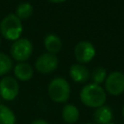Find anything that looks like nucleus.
Listing matches in <instances>:
<instances>
[{
	"mask_svg": "<svg viewBox=\"0 0 124 124\" xmlns=\"http://www.w3.org/2000/svg\"><path fill=\"white\" fill-rule=\"evenodd\" d=\"M122 116L124 118V105H123V108H122Z\"/></svg>",
	"mask_w": 124,
	"mask_h": 124,
	"instance_id": "aec40b11",
	"label": "nucleus"
},
{
	"mask_svg": "<svg viewBox=\"0 0 124 124\" xmlns=\"http://www.w3.org/2000/svg\"><path fill=\"white\" fill-rule=\"evenodd\" d=\"M70 77L75 82L82 83L88 80L89 71L82 64H74L70 68Z\"/></svg>",
	"mask_w": 124,
	"mask_h": 124,
	"instance_id": "9d476101",
	"label": "nucleus"
},
{
	"mask_svg": "<svg viewBox=\"0 0 124 124\" xmlns=\"http://www.w3.org/2000/svg\"><path fill=\"white\" fill-rule=\"evenodd\" d=\"M108 124H115V123H113V122H109V123H108Z\"/></svg>",
	"mask_w": 124,
	"mask_h": 124,
	"instance_id": "412c9836",
	"label": "nucleus"
},
{
	"mask_svg": "<svg viewBox=\"0 0 124 124\" xmlns=\"http://www.w3.org/2000/svg\"><path fill=\"white\" fill-rule=\"evenodd\" d=\"M33 15V7L29 3H21L17 6L16 16L19 19H27Z\"/></svg>",
	"mask_w": 124,
	"mask_h": 124,
	"instance_id": "2eb2a0df",
	"label": "nucleus"
},
{
	"mask_svg": "<svg viewBox=\"0 0 124 124\" xmlns=\"http://www.w3.org/2000/svg\"><path fill=\"white\" fill-rule=\"evenodd\" d=\"M19 92V85L16 78L4 77L0 80V95L6 101H13Z\"/></svg>",
	"mask_w": 124,
	"mask_h": 124,
	"instance_id": "423d86ee",
	"label": "nucleus"
},
{
	"mask_svg": "<svg viewBox=\"0 0 124 124\" xmlns=\"http://www.w3.org/2000/svg\"><path fill=\"white\" fill-rule=\"evenodd\" d=\"M95 124H108L113 119V110L109 106L103 105L96 108L93 114Z\"/></svg>",
	"mask_w": 124,
	"mask_h": 124,
	"instance_id": "1a4fd4ad",
	"label": "nucleus"
},
{
	"mask_svg": "<svg viewBox=\"0 0 124 124\" xmlns=\"http://www.w3.org/2000/svg\"><path fill=\"white\" fill-rule=\"evenodd\" d=\"M14 73H15V76L16 77V78L21 81H27V80L31 79V78L33 77L32 67L29 64L24 63V62L17 63L14 68Z\"/></svg>",
	"mask_w": 124,
	"mask_h": 124,
	"instance_id": "9b49d317",
	"label": "nucleus"
},
{
	"mask_svg": "<svg viewBox=\"0 0 124 124\" xmlns=\"http://www.w3.org/2000/svg\"><path fill=\"white\" fill-rule=\"evenodd\" d=\"M0 124H16L14 111L5 105H0Z\"/></svg>",
	"mask_w": 124,
	"mask_h": 124,
	"instance_id": "4468645a",
	"label": "nucleus"
},
{
	"mask_svg": "<svg viewBox=\"0 0 124 124\" xmlns=\"http://www.w3.org/2000/svg\"><path fill=\"white\" fill-rule=\"evenodd\" d=\"M74 53H75L76 59L80 64H85L90 62L94 58L96 54V50L94 46L91 43L87 41H82V42H79L75 46Z\"/></svg>",
	"mask_w": 124,
	"mask_h": 124,
	"instance_id": "6e6552de",
	"label": "nucleus"
},
{
	"mask_svg": "<svg viewBox=\"0 0 124 124\" xmlns=\"http://www.w3.org/2000/svg\"><path fill=\"white\" fill-rule=\"evenodd\" d=\"M47 92L52 101L56 103H65L69 100L71 89L68 81L61 77H58L49 82Z\"/></svg>",
	"mask_w": 124,
	"mask_h": 124,
	"instance_id": "f03ea898",
	"label": "nucleus"
},
{
	"mask_svg": "<svg viewBox=\"0 0 124 124\" xmlns=\"http://www.w3.org/2000/svg\"><path fill=\"white\" fill-rule=\"evenodd\" d=\"M91 78L93 80V83L95 84H100L102 82H104L107 78V71L105 68L103 67H97L93 70L92 75H91Z\"/></svg>",
	"mask_w": 124,
	"mask_h": 124,
	"instance_id": "f3484780",
	"label": "nucleus"
},
{
	"mask_svg": "<svg viewBox=\"0 0 124 124\" xmlns=\"http://www.w3.org/2000/svg\"><path fill=\"white\" fill-rule=\"evenodd\" d=\"M62 118L68 124L76 123L79 118L78 108L72 104L65 105L62 108Z\"/></svg>",
	"mask_w": 124,
	"mask_h": 124,
	"instance_id": "f8f14e48",
	"label": "nucleus"
},
{
	"mask_svg": "<svg viewBox=\"0 0 124 124\" xmlns=\"http://www.w3.org/2000/svg\"><path fill=\"white\" fill-rule=\"evenodd\" d=\"M0 31L5 39L16 41L19 39L22 32V24L20 19L16 15H8L0 23Z\"/></svg>",
	"mask_w": 124,
	"mask_h": 124,
	"instance_id": "7ed1b4c3",
	"label": "nucleus"
},
{
	"mask_svg": "<svg viewBox=\"0 0 124 124\" xmlns=\"http://www.w3.org/2000/svg\"><path fill=\"white\" fill-rule=\"evenodd\" d=\"M13 67L12 59L5 53L0 52V77L8 74Z\"/></svg>",
	"mask_w": 124,
	"mask_h": 124,
	"instance_id": "dca6fc26",
	"label": "nucleus"
},
{
	"mask_svg": "<svg viewBox=\"0 0 124 124\" xmlns=\"http://www.w3.org/2000/svg\"><path fill=\"white\" fill-rule=\"evenodd\" d=\"M30 124H49V123L44 119H36V120L32 121Z\"/></svg>",
	"mask_w": 124,
	"mask_h": 124,
	"instance_id": "a211bd4d",
	"label": "nucleus"
},
{
	"mask_svg": "<svg viewBox=\"0 0 124 124\" xmlns=\"http://www.w3.org/2000/svg\"><path fill=\"white\" fill-rule=\"evenodd\" d=\"M49 2H52V3H62L64 2L65 0H48Z\"/></svg>",
	"mask_w": 124,
	"mask_h": 124,
	"instance_id": "6ab92c4d",
	"label": "nucleus"
},
{
	"mask_svg": "<svg viewBox=\"0 0 124 124\" xmlns=\"http://www.w3.org/2000/svg\"><path fill=\"white\" fill-rule=\"evenodd\" d=\"M58 66V58L53 53H43L38 57L35 63L36 70L41 74H49Z\"/></svg>",
	"mask_w": 124,
	"mask_h": 124,
	"instance_id": "0eeeda50",
	"label": "nucleus"
},
{
	"mask_svg": "<svg viewBox=\"0 0 124 124\" xmlns=\"http://www.w3.org/2000/svg\"><path fill=\"white\" fill-rule=\"evenodd\" d=\"M44 45L46 49L49 53H53V54L59 52L62 48V42L60 38L54 34L47 35L44 40Z\"/></svg>",
	"mask_w": 124,
	"mask_h": 124,
	"instance_id": "ddd939ff",
	"label": "nucleus"
},
{
	"mask_svg": "<svg viewBox=\"0 0 124 124\" xmlns=\"http://www.w3.org/2000/svg\"><path fill=\"white\" fill-rule=\"evenodd\" d=\"M80 101L83 105L89 108H99L105 105L107 94L105 89L99 84L89 83L82 87L79 93Z\"/></svg>",
	"mask_w": 124,
	"mask_h": 124,
	"instance_id": "f257e3e1",
	"label": "nucleus"
},
{
	"mask_svg": "<svg viewBox=\"0 0 124 124\" xmlns=\"http://www.w3.org/2000/svg\"><path fill=\"white\" fill-rule=\"evenodd\" d=\"M86 124H95V123H86Z\"/></svg>",
	"mask_w": 124,
	"mask_h": 124,
	"instance_id": "4be33fe9",
	"label": "nucleus"
},
{
	"mask_svg": "<svg viewBox=\"0 0 124 124\" xmlns=\"http://www.w3.org/2000/svg\"><path fill=\"white\" fill-rule=\"evenodd\" d=\"M105 87L108 94L112 96H118L124 92V75L120 72L110 73L106 80Z\"/></svg>",
	"mask_w": 124,
	"mask_h": 124,
	"instance_id": "39448f33",
	"label": "nucleus"
},
{
	"mask_svg": "<svg viewBox=\"0 0 124 124\" xmlns=\"http://www.w3.org/2000/svg\"><path fill=\"white\" fill-rule=\"evenodd\" d=\"M10 52L15 60L23 62L31 56L33 52V45L28 39H17L11 46Z\"/></svg>",
	"mask_w": 124,
	"mask_h": 124,
	"instance_id": "20e7f679",
	"label": "nucleus"
}]
</instances>
